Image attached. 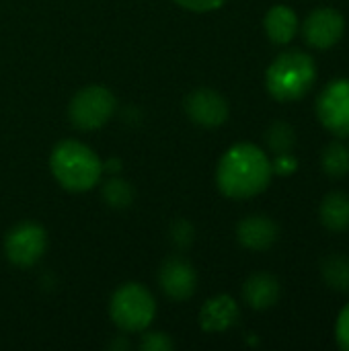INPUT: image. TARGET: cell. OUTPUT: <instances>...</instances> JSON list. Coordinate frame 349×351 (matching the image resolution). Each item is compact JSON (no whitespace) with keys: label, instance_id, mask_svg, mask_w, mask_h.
<instances>
[{"label":"cell","instance_id":"5","mask_svg":"<svg viewBox=\"0 0 349 351\" xmlns=\"http://www.w3.org/2000/svg\"><path fill=\"white\" fill-rule=\"evenodd\" d=\"M115 97L109 88L91 84L80 88L70 103V121L82 132L103 128L115 113Z\"/></svg>","mask_w":349,"mask_h":351},{"label":"cell","instance_id":"9","mask_svg":"<svg viewBox=\"0 0 349 351\" xmlns=\"http://www.w3.org/2000/svg\"><path fill=\"white\" fill-rule=\"evenodd\" d=\"M185 111L195 125L220 128L228 119V101L214 88H195L185 99Z\"/></svg>","mask_w":349,"mask_h":351},{"label":"cell","instance_id":"11","mask_svg":"<svg viewBox=\"0 0 349 351\" xmlns=\"http://www.w3.org/2000/svg\"><path fill=\"white\" fill-rule=\"evenodd\" d=\"M237 239L249 251H267L280 239V226L269 216L253 214L239 222Z\"/></svg>","mask_w":349,"mask_h":351},{"label":"cell","instance_id":"26","mask_svg":"<svg viewBox=\"0 0 349 351\" xmlns=\"http://www.w3.org/2000/svg\"><path fill=\"white\" fill-rule=\"evenodd\" d=\"M130 348V341H125V339H121V337H117V339H113L111 343H109V350H128Z\"/></svg>","mask_w":349,"mask_h":351},{"label":"cell","instance_id":"19","mask_svg":"<svg viewBox=\"0 0 349 351\" xmlns=\"http://www.w3.org/2000/svg\"><path fill=\"white\" fill-rule=\"evenodd\" d=\"M101 193H103V199L107 202V206L113 208V210L130 208L132 202H134V195H136L134 187L121 177H111L109 181H105Z\"/></svg>","mask_w":349,"mask_h":351},{"label":"cell","instance_id":"23","mask_svg":"<svg viewBox=\"0 0 349 351\" xmlns=\"http://www.w3.org/2000/svg\"><path fill=\"white\" fill-rule=\"evenodd\" d=\"M175 2L187 10H193V12H208V10L220 8L226 0H175Z\"/></svg>","mask_w":349,"mask_h":351},{"label":"cell","instance_id":"18","mask_svg":"<svg viewBox=\"0 0 349 351\" xmlns=\"http://www.w3.org/2000/svg\"><path fill=\"white\" fill-rule=\"evenodd\" d=\"M265 144L269 148V152L278 154H292L296 148V132L288 121H274L267 132H265Z\"/></svg>","mask_w":349,"mask_h":351},{"label":"cell","instance_id":"1","mask_svg":"<svg viewBox=\"0 0 349 351\" xmlns=\"http://www.w3.org/2000/svg\"><path fill=\"white\" fill-rule=\"evenodd\" d=\"M272 160L255 144H237L220 160L216 171L218 189L232 199H249L267 189Z\"/></svg>","mask_w":349,"mask_h":351},{"label":"cell","instance_id":"17","mask_svg":"<svg viewBox=\"0 0 349 351\" xmlns=\"http://www.w3.org/2000/svg\"><path fill=\"white\" fill-rule=\"evenodd\" d=\"M323 173L331 179H344L349 175V148L346 142L333 140L321 152Z\"/></svg>","mask_w":349,"mask_h":351},{"label":"cell","instance_id":"4","mask_svg":"<svg viewBox=\"0 0 349 351\" xmlns=\"http://www.w3.org/2000/svg\"><path fill=\"white\" fill-rule=\"evenodd\" d=\"M109 313L119 329L138 333L150 327L156 313V302L142 284H125L113 294Z\"/></svg>","mask_w":349,"mask_h":351},{"label":"cell","instance_id":"2","mask_svg":"<svg viewBox=\"0 0 349 351\" xmlns=\"http://www.w3.org/2000/svg\"><path fill=\"white\" fill-rule=\"evenodd\" d=\"M49 167L58 183L74 193L93 189L103 173L99 156L88 146L74 140H64L53 148Z\"/></svg>","mask_w":349,"mask_h":351},{"label":"cell","instance_id":"22","mask_svg":"<svg viewBox=\"0 0 349 351\" xmlns=\"http://www.w3.org/2000/svg\"><path fill=\"white\" fill-rule=\"evenodd\" d=\"M335 337H337V346L341 350L349 351V302L339 313V319L335 325Z\"/></svg>","mask_w":349,"mask_h":351},{"label":"cell","instance_id":"14","mask_svg":"<svg viewBox=\"0 0 349 351\" xmlns=\"http://www.w3.org/2000/svg\"><path fill=\"white\" fill-rule=\"evenodd\" d=\"M263 25H265L267 37L274 43L284 45V43H290L294 39V35L298 31V16L290 6L278 4V6L269 8V12L265 14Z\"/></svg>","mask_w":349,"mask_h":351},{"label":"cell","instance_id":"20","mask_svg":"<svg viewBox=\"0 0 349 351\" xmlns=\"http://www.w3.org/2000/svg\"><path fill=\"white\" fill-rule=\"evenodd\" d=\"M169 237H171V243H173L177 249L185 251L187 247H191V243H193V239H195V230H193L191 222L179 218V220H175V222L171 224Z\"/></svg>","mask_w":349,"mask_h":351},{"label":"cell","instance_id":"13","mask_svg":"<svg viewBox=\"0 0 349 351\" xmlns=\"http://www.w3.org/2000/svg\"><path fill=\"white\" fill-rule=\"evenodd\" d=\"M282 286L272 274H253L243 286L245 302L255 311H267L278 304Z\"/></svg>","mask_w":349,"mask_h":351},{"label":"cell","instance_id":"12","mask_svg":"<svg viewBox=\"0 0 349 351\" xmlns=\"http://www.w3.org/2000/svg\"><path fill=\"white\" fill-rule=\"evenodd\" d=\"M239 315H241L239 304L230 296L222 294V296L208 300L202 306L200 323H202V329L208 333H222V331H228L230 327L237 325Z\"/></svg>","mask_w":349,"mask_h":351},{"label":"cell","instance_id":"3","mask_svg":"<svg viewBox=\"0 0 349 351\" xmlns=\"http://www.w3.org/2000/svg\"><path fill=\"white\" fill-rule=\"evenodd\" d=\"M317 80V66L315 60L300 51L290 49L280 53L265 74V86L269 95L278 101H298L302 99Z\"/></svg>","mask_w":349,"mask_h":351},{"label":"cell","instance_id":"7","mask_svg":"<svg viewBox=\"0 0 349 351\" xmlns=\"http://www.w3.org/2000/svg\"><path fill=\"white\" fill-rule=\"evenodd\" d=\"M47 249V234L35 222L16 224L4 239V253L16 267L35 265Z\"/></svg>","mask_w":349,"mask_h":351},{"label":"cell","instance_id":"16","mask_svg":"<svg viewBox=\"0 0 349 351\" xmlns=\"http://www.w3.org/2000/svg\"><path fill=\"white\" fill-rule=\"evenodd\" d=\"M323 282L339 294H349V257L341 253H331L321 261Z\"/></svg>","mask_w":349,"mask_h":351},{"label":"cell","instance_id":"15","mask_svg":"<svg viewBox=\"0 0 349 351\" xmlns=\"http://www.w3.org/2000/svg\"><path fill=\"white\" fill-rule=\"evenodd\" d=\"M319 220L331 232H346L349 228V195L344 191H331L319 206Z\"/></svg>","mask_w":349,"mask_h":351},{"label":"cell","instance_id":"10","mask_svg":"<svg viewBox=\"0 0 349 351\" xmlns=\"http://www.w3.org/2000/svg\"><path fill=\"white\" fill-rule=\"evenodd\" d=\"M158 284L163 292L173 300H187L197 288V274L193 265L183 257H169L158 271Z\"/></svg>","mask_w":349,"mask_h":351},{"label":"cell","instance_id":"6","mask_svg":"<svg viewBox=\"0 0 349 351\" xmlns=\"http://www.w3.org/2000/svg\"><path fill=\"white\" fill-rule=\"evenodd\" d=\"M317 117L333 136L349 138V78H335L319 93Z\"/></svg>","mask_w":349,"mask_h":351},{"label":"cell","instance_id":"24","mask_svg":"<svg viewBox=\"0 0 349 351\" xmlns=\"http://www.w3.org/2000/svg\"><path fill=\"white\" fill-rule=\"evenodd\" d=\"M296 167H298V162H296V158L292 154H278L274 158V162H272V171L276 175H284V177L292 175L296 171Z\"/></svg>","mask_w":349,"mask_h":351},{"label":"cell","instance_id":"21","mask_svg":"<svg viewBox=\"0 0 349 351\" xmlns=\"http://www.w3.org/2000/svg\"><path fill=\"white\" fill-rule=\"evenodd\" d=\"M173 348V339L165 333H144L140 339V350L144 351H171Z\"/></svg>","mask_w":349,"mask_h":351},{"label":"cell","instance_id":"8","mask_svg":"<svg viewBox=\"0 0 349 351\" xmlns=\"http://www.w3.org/2000/svg\"><path fill=\"white\" fill-rule=\"evenodd\" d=\"M344 31H346V19L339 10L331 6L315 8L302 23L304 41L315 49L333 47L344 37Z\"/></svg>","mask_w":349,"mask_h":351},{"label":"cell","instance_id":"25","mask_svg":"<svg viewBox=\"0 0 349 351\" xmlns=\"http://www.w3.org/2000/svg\"><path fill=\"white\" fill-rule=\"evenodd\" d=\"M119 169H121V160H117V158H109V160L103 165V171H105V173H111V175L119 173Z\"/></svg>","mask_w":349,"mask_h":351}]
</instances>
